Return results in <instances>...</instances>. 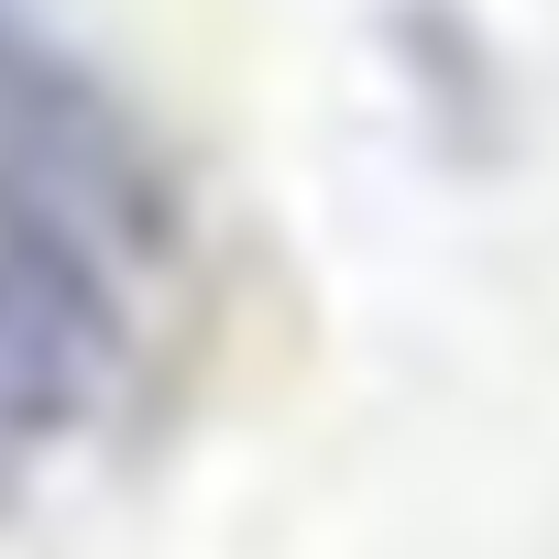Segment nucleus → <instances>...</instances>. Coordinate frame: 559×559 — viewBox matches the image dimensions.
I'll list each match as a JSON object with an SVG mask.
<instances>
[{
	"instance_id": "2",
	"label": "nucleus",
	"mask_w": 559,
	"mask_h": 559,
	"mask_svg": "<svg viewBox=\"0 0 559 559\" xmlns=\"http://www.w3.org/2000/svg\"><path fill=\"white\" fill-rule=\"evenodd\" d=\"M121 373V286L45 241H0V483L67 450Z\"/></svg>"
},
{
	"instance_id": "1",
	"label": "nucleus",
	"mask_w": 559,
	"mask_h": 559,
	"mask_svg": "<svg viewBox=\"0 0 559 559\" xmlns=\"http://www.w3.org/2000/svg\"><path fill=\"white\" fill-rule=\"evenodd\" d=\"M0 241H45L110 286L176 241V187L143 121L12 12H0Z\"/></svg>"
}]
</instances>
